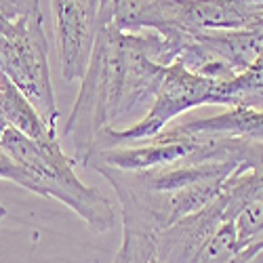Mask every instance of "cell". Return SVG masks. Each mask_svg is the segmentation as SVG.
I'll return each mask as SVG.
<instances>
[{
    "label": "cell",
    "instance_id": "5",
    "mask_svg": "<svg viewBox=\"0 0 263 263\" xmlns=\"http://www.w3.org/2000/svg\"><path fill=\"white\" fill-rule=\"evenodd\" d=\"M217 105H247L263 109V49L242 74L217 82Z\"/></svg>",
    "mask_w": 263,
    "mask_h": 263
},
{
    "label": "cell",
    "instance_id": "3",
    "mask_svg": "<svg viewBox=\"0 0 263 263\" xmlns=\"http://www.w3.org/2000/svg\"><path fill=\"white\" fill-rule=\"evenodd\" d=\"M226 221L221 194L215 200L171 223L154 240L156 263H192L206 240Z\"/></svg>",
    "mask_w": 263,
    "mask_h": 263
},
{
    "label": "cell",
    "instance_id": "2",
    "mask_svg": "<svg viewBox=\"0 0 263 263\" xmlns=\"http://www.w3.org/2000/svg\"><path fill=\"white\" fill-rule=\"evenodd\" d=\"M200 105H217V80L198 76L185 70L181 63L173 61L166 65L164 78L158 86L156 99L152 103L149 112L128 128H120V130L103 128L95 137L91 154L103 147L147 141L156 137L164 126H168L173 120H177L181 114Z\"/></svg>",
    "mask_w": 263,
    "mask_h": 263
},
{
    "label": "cell",
    "instance_id": "4",
    "mask_svg": "<svg viewBox=\"0 0 263 263\" xmlns=\"http://www.w3.org/2000/svg\"><path fill=\"white\" fill-rule=\"evenodd\" d=\"M171 126L177 130H183V133H194V135L263 141V109H255L247 105H230L226 112L217 116L183 120Z\"/></svg>",
    "mask_w": 263,
    "mask_h": 263
},
{
    "label": "cell",
    "instance_id": "7",
    "mask_svg": "<svg viewBox=\"0 0 263 263\" xmlns=\"http://www.w3.org/2000/svg\"><path fill=\"white\" fill-rule=\"evenodd\" d=\"M0 179H7V181H13L21 187H26L32 192V179H30V175L21 168L7 152L0 147Z\"/></svg>",
    "mask_w": 263,
    "mask_h": 263
},
{
    "label": "cell",
    "instance_id": "1",
    "mask_svg": "<svg viewBox=\"0 0 263 263\" xmlns=\"http://www.w3.org/2000/svg\"><path fill=\"white\" fill-rule=\"evenodd\" d=\"M162 49L164 40L154 30L122 32L97 21L93 53L63 128L76 164H84L103 128H128L149 112L166 72Z\"/></svg>",
    "mask_w": 263,
    "mask_h": 263
},
{
    "label": "cell",
    "instance_id": "8",
    "mask_svg": "<svg viewBox=\"0 0 263 263\" xmlns=\"http://www.w3.org/2000/svg\"><path fill=\"white\" fill-rule=\"evenodd\" d=\"M240 263H263V249H261V251H257L255 255H251V257L242 259Z\"/></svg>",
    "mask_w": 263,
    "mask_h": 263
},
{
    "label": "cell",
    "instance_id": "9",
    "mask_svg": "<svg viewBox=\"0 0 263 263\" xmlns=\"http://www.w3.org/2000/svg\"><path fill=\"white\" fill-rule=\"evenodd\" d=\"M3 217H5V209H3V206H0V219H3Z\"/></svg>",
    "mask_w": 263,
    "mask_h": 263
},
{
    "label": "cell",
    "instance_id": "6",
    "mask_svg": "<svg viewBox=\"0 0 263 263\" xmlns=\"http://www.w3.org/2000/svg\"><path fill=\"white\" fill-rule=\"evenodd\" d=\"M251 253L240 245L232 221H223L217 232L206 240L192 263H240Z\"/></svg>",
    "mask_w": 263,
    "mask_h": 263
}]
</instances>
